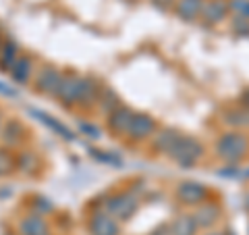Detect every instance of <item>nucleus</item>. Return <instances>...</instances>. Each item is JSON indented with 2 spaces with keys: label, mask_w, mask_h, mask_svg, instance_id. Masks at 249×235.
I'll list each match as a JSON object with an SVG mask.
<instances>
[{
  "label": "nucleus",
  "mask_w": 249,
  "mask_h": 235,
  "mask_svg": "<svg viewBox=\"0 0 249 235\" xmlns=\"http://www.w3.org/2000/svg\"><path fill=\"white\" fill-rule=\"evenodd\" d=\"M204 4H206V0H177L173 13L183 23H196L197 19H201Z\"/></svg>",
  "instance_id": "nucleus-18"
},
{
  "label": "nucleus",
  "mask_w": 249,
  "mask_h": 235,
  "mask_svg": "<svg viewBox=\"0 0 249 235\" xmlns=\"http://www.w3.org/2000/svg\"><path fill=\"white\" fill-rule=\"evenodd\" d=\"M31 213H36V215H42V216H48L50 213H54V204L46 198V196H34L31 198Z\"/></svg>",
  "instance_id": "nucleus-25"
},
{
  "label": "nucleus",
  "mask_w": 249,
  "mask_h": 235,
  "mask_svg": "<svg viewBox=\"0 0 249 235\" xmlns=\"http://www.w3.org/2000/svg\"><path fill=\"white\" fill-rule=\"evenodd\" d=\"M156 131H158V123H156L154 117H150L147 113H135L124 137H127V142H131V144H139V142L152 139Z\"/></svg>",
  "instance_id": "nucleus-6"
},
{
  "label": "nucleus",
  "mask_w": 249,
  "mask_h": 235,
  "mask_svg": "<svg viewBox=\"0 0 249 235\" xmlns=\"http://www.w3.org/2000/svg\"><path fill=\"white\" fill-rule=\"evenodd\" d=\"M175 4H177V0H152V6L154 9H158L160 13L175 11Z\"/></svg>",
  "instance_id": "nucleus-30"
},
{
  "label": "nucleus",
  "mask_w": 249,
  "mask_h": 235,
  "mask_svg": "<svg viewBox=\"0 0 249 235\" xmlns=\"http://www.w3.org/2000/svg\"><path fill=\"white\" fill-rule=\"evenodd\" d=\"M0 96H4V98H17V90H13L6 83L0 81Z\"/></svg>",
  "instance_id": "nucleus-31"
},
{
  "label": "nucleus",
  "mask_w": 249,
  "mask_h": 235,
  "mask_svg": "<svg viewBox=\"0 0 249 235\" xmlns=\"http://www.w3.org/2000/svg\"><path fill=\"white\" fill-rule=\"evenodd\" d=\"M229 11L232 15H243V17H249V0H229Z\"/></svg>",
  "instance_id": "nucleus-29"
},
{
  "label": "nucleus",
  "mask_w": 249,
  "mask_h": 235,
  "mask_svg": "<svg viewBox=\"0 0 249 235\" xmlns=\"http://www.w3.org/2000/svg\"><path fill=\"white\" fill-rule=\"evenodd\" d=\"M89 156H93L98 162H104V164H110V167H121L123 160L119 158L116 154H110V152H102V150H96V148H91L89 150Z\"/></svg>",
  "instance_id": "nucleus-26"
},
{
  "label": "nucleus",
  "mask_w": 249,
  "mask_h": 235,
  "mask_svg": "<svg viewBox=\"0 0 249 235\" xmlns=\"http://www.w3.org/2000/svg\"><path fill=\"white\" fill-rule=\"evenodd\" d=\"M204 144L199 142L197 137H191V136H181L177 139L175 148L170 150V160L177 162L178 167L183 169H191L204 158Z\"/></svg>",
  "instance_id": "nucleus-3"
},
{
  "label": "nucleus",
  "mask_w": 249,
  "mask_h": 235,
  "mask_svg": "<svg viewBox=\"0 0 249 235\" xmlns=\"http://www.w3.org/2000/svg\"><path fill=\"white\" fill-rule=\"evenodd\" d=\"M21 50L15 40H4L2 48H0V71L2 73H11V69L15 67V62L19 60Z\"/></svg>",
  "instance_id": "nucleus-20"
},
{
  "label": "nucleus",
  "mask_w": 249,
  "mask_h": 235,
  "mask_svg": "<svg viewBox=\"0 0 249 235\" xmlns=\"http://www.w3.org/2000/svg\"><path fill=\"white\" fill-rule=\"evenodd\" d=\"M0 127H2V119H0Z\"/></svg>",
  "instance_id": "nucleus-36"
},
{
  "label": "nucleus",
  "mask_w": 249,
  "mask_h": 235,
  "mask_svg": "<svg viewBox=\"0 0 249 235\" xmlns=\"http://www.w3.org/2000/svg\"><path fill=\"white\" fill-rule=\"evenodd\" d=\"M229 13V0H206L204 11H201V23L206 27H214L227 19Z\"/></svg>",
  "instance_id": "nucleus-13"
},
{
  "label": "nucleus",
  "mask_w": 249,
  "mask_h": 235,
  "mask_svg": "<svg viewBox=\"0 0 249 235\" xmlns=\"http://www.w3.org/2000/svg\"><path fill=\"white\" fill-rule=\"evenodd\" d=\"M247 152H249V137L241 131H229L218 137V142H216L218 158H222L229 164H235L241 158H245Z\"/></svg>",
  "instance_id": "nucleus-2"
},
{
  "label": "nucleus",
  "mask_w": 249,
  "mask_h": 235,
  "mask_svg": "<svg viewBox=\"0 0 249 235\" xmlns=\"http://www.w3.org/2000/svg\"><path fill=\"white\" fill-rule=\"evenodd\" d=\"M222 121L227 123L229 127H235V129L249 127V108H245L243 104L235 106V108H229V111L222 115Z\"/></svg>",
  "instance_id": "nucleus-21"
},
{
  "label": "nucleus",
  "mask_w": 249,
  "mask_h": 235,
  "mask_svg": "<svg viewBox=\"0 0 249 235\" xmlns=\"http://www.w3.org/2000/svg\"><path fill=\"white\" fill-rule=\"evenodd\" d=\"M231 29L235 36H249V17H243V15H235L231 21Z\"/></svg>",
  "instance_id": "nucleus-27"
},
{
  "label": "nucleus",
  "mask_w": 249,
  "mask_h": 235,
  "mask_svg": "<svg viewBox=\"0 0 249 235\" xmlns=\"http://www.w3.org/2000/svg\"><path fill=\"white\" fill-rule=\"evenodd\" d=\"M2 44H4V38H2V34H0V48H2Z\"/></svg>",
  "instance_id": "nucleus-35"
},
{
  "label": "nucleus",
  "mask_w": 249,
  "mask_h": 235,
  "mask_svg": "<svg viewBox=\"0 0 249 235\" xmlns=\"http://www.w3.org/2000/svg\"><path fill=\"white\" fill-rule=\"evenodd\" d=\"M150 235H170V229L166 231V227H162V229H158V231H152Z\"/></svg>",
  "instance_id": "nucleus-32"
},
{
  "label": "nucleus",
  "mask_w": 249,
  "mask_h": 235,
  "mask_svg": "<svg viewBox=\"0 0 249 235\" xmlns=\"http://www.w3.org/2000/svg\"><path fill=\"white\" fill-rule=\"evenodd\" d=\"M127 2H133V0H127Z\"/></svg>",
  "instance_id": "nucleus-37"
},
{
  "label": "nucleus",
  "mask_w": 249,
  "mask_h": 235,
  "mask_svg": "<svg viewBox=\"0 0 249 235\" xmlns=\"http://www.w3.org/2000/svg\"><path fill=\"white\" fill-rule=\"evenodd\" d=\"M17 231L19 235H50V223L42 215L29 213L19 221Z\"/></svg>",
  "instance_id": "nucleus-15"
},
{
  "label": "nucleus",
  "mask_w": 249,
  "mask_h": 235,
  "mask_svg": "<svg viewBox=\"0 0 249 235\" xmlns=\"http://www.w3.org/2000/svg\"><path fill=\"white\" fill-rule=\"evenodd\" d=\"M25 139H27V127L23 121L9 119L6 123H2V127H0V142L4 144V148L21 146Z\"/></svg>",
  "instance_id": "nucleus-10"
},
{
  "label": "nucleus",
  "mask_w": 249,
  "mask_h": 235,
  "mask_svg": "<svg viewBox=\"0 0 249 235\" xmlns=\"http://www.w3.org/2000/svg\"><path fill=\"white\" fill-rule=\"evenodd\" d=\"M81 81H83V75L73 71V69H67L62 73V79L56 92V100L60 102V106H65V108L77 106V98H79V92H81Z\"/></svg>",
  "instance_id": "nucleus-4"
},
{
  "label": "nucleus",
  "mask_w": 249,
  "mask_h": 235,
  "mask_svg": "<svg viewBox=\"0 0 249 235\" xmlns=\"http://www.w3.org/2000/svg\"><path fill=\"white\" fill-rule=\"evenodd\" d=\"M79 133L85 137H89V139H100L102 137V131H100L98 125H93L89 121H81L79 123Z\"/></svg>",
  "instance_id": "nucleus-28"
},
{
  "label": "nucleus",
  "mask_w": 249,
  "mask_h": 235,
  "mask_svg": "<svg viewBox=\"0 0 249 235\" xmlns=\"http://www.w3.org/2000/svg\"><path fill=\"white\" fill-rule=\"evenodd\" d=\"M15 158H17V171L21 175L36 177L42 171L40 154H37L36 150H31V148H23V150H19L17 154H15Z\"/></svg>",
  "instance_id": "nucleus-14"
},
{
  "label": "nucleus",
  "mask_w": 249,
  "mask_h": 235,
  "mask_svg": "<svg viewBox=\"0 0 249 235\" xmlns=\"http://www.w3.org/2000/svg\"><path fill=\"white\" fill-rule=\"evenodd\" d=\"M220 215L222 210L220 206L216 204V202H204V204H199L196 210L191 213L193 221H196L197 227H201V229H208V227H214L218 221H220Z\"/></svg>",
  "instance_id": "nucleus-16"
},
{
  "label": "nucleus",
  "mask_w": 249,
  "mask_h": 235,
  "mask_svg": "<svg viewBox=\"0 0 249 235\" xmlns=\"http://www.w3.org/2000/svg\"><path fill=\"white\" fill-rule=\"evenodd\" d=\"M102 83H100L96 77L91 75H83V81H81V92H79V98H77V106L81 113H89L93 106H98V100H100V94H102Z\"/></svg>",
  "instance_id": "nucleus-9"
},
{
  "label": "nucleus",
  "mask_w": 249,
  "mask_h": 235,
  "mask_svg": "<svg viewBox=\"0 0 249 235\" xmlns=\"http://www.w3.org/2000/svg\"><path fill=\"white\" fill-rule=\"evenodd\" d=\"M168 229H170V235H196V231L199 227L196 225L191 215H181L170 223Z\"/></svg>",
  "instance_id": "nucleus-23"
},
{
  "label": "nucleus",
  "mask_w": 249,
  "mask_h": 235,
  "mask_svg": "<svg viewBox=\"0 0 249 235\" xmlns=\"http://www.w3.org/2000/svg\"><path fill=\"white\" fill-rule=\"evenodd\" d=\"M241 104H243L245 108H249V90L243 94V102H241Z\"/></svg>",
  "instance_id": "nucleus-33"
},
{
  "label": "nucleus",
  "mask_w": 249,
  "mask_h": 235,
  "mask_svg": "<svg viewBox=\"0 0 249 235\" xmlns=\"http://www.w3.org/2000/svg\"><path fill=\"white\" fill-rule=\"evenodd\" d=\"M17 171V158L9 148H0V179L9 177L11 173Z\"/></svg>",
  "instance_id": "nucleus-24"
},
{
  "label": "nucleus",
  "mask_w": 249,
  "mask_h": 235,
  "mask_svg": "<svg viewBox=\"0 0 249 235\" xmlns=\"http://www.w3.org/2000/svg\"><path fill=\"white\" fill-rule=\"evenodd\" d=\"M88 231L89 235H121V223L106 210L96 208L89 216Z\"/></svg>",
  "instance_id": "nucleus-8"
},
{
  "label": "nucleus",
  "mask_w": 249,
  "mask_h": 235,
  "mask_svg": "<svg viewBox=\"0 0 249 235\" xmlns=\"http://www.w3.org/2000/svg\"><path fill=\"white\" fill-rule=\"evenodd\" d=\"M139 208V198L131 192H112L106 196V202L102 204V210H106L108 215H112L119 223H127L133 218V215L137 213Z\"/></svg>",
  "instance_id": "nucleus-1"
},
{
  "label": "nucleus",
  "mask_w": 249,
  "mask_h": 235,
  "mask_svg": "<svg viewBox=\"0 0 249 235\" xmlns=\"http://www.w3.org/2000/svg\"><path fill=\"white\" fill-rule=\"evenodd\" d=\"M206 235H224V233H220V231H212V233H206Z\"/></svg>",
  "instance_id": "nucleus-34"
},
{
  "label": "nucleus",
  "mask_w": 249,
  "mask_h": 235,
  "mask_svg": "<svg viewBox=\"0 0 249 235\" xmlns=\"http://www.w3.org/2000/svg\"><path fill=\"white\" fill-rule=\"evenodd\" d=\"M181 137V133H178L177 129H173V127H162V129H158L152 136V139H150V148H152V152L154 154H170V150L175 148V144H177V139Z\"/></svg>",
  "instance_id": "nucleus-12"
},
{
  "label": "nucleus",
  "mask_w": 249,
  "mask_h": 235,
  "mask_svg": "<svg viewBox=\"0 0 249 235\" xmlns=\"http://www.w3.org/2000/svg\"><path fill=\"white\" fill-rule=\"evenodd\" d=\"M29 113H31V117H36L37 121H42V123L46 125V127H50L54 133H56V136H60L62 139H65V142H75V139H77V136H75V133H73L71 129L67 127L65 123H60L58 119H54V117H50L48 113L36 111V108H31Z\"/></svg>",
  "instance_id": "nucleus-19"
},
{
  "label": "nucleus",
  "mask_w": 249,
  "mask_h": 235,
  "mask_svg": "<svg viewBox=\"0 0 249 235\" xmlns=\"http://www.w3.org/2000/svg\"><path fill=\"white\" fill-rule=\"evenodd\" d=\"M36 60L34 57H29V54H21L19 60L15 62V67L11 69V79L19 85H27L31 79L36 77Z\"/></svg>",
  "instance_id": "nucleus-17"
},
{
  "label": "nucleus",
  "mask_w": 249,
  "mask_h": 235,
  "mask_svg": "<svg viewBox=\"0 0 249 235\" xmlns=\"http://www.w3.org/2000/svg\"><path fill=\"white\" fill-rule=\"evenodd\" d=\"M208 196H210V190L199 181H181L175 190V198L183 206H191V208H197L199 204L208 202Z\"/></svg>",
  "instance_id": "nucleus-7"
},
{
  "label": "nucleus",
  "mask_w": 249,
  "mask_h": 235,
  "mask_svg": "<svg viewBox=\"0 0 249 235\" xmlns=\"http://www.w3.org/2000/svg\"><path fill=\"white\" fill-rule=\"evenodd\" d=\"M62 69H58L56 65H44L37 69V73L34 77V90L42 96H48V98H56V92H58V85L62 79Z\"/></svg>",
  "instance_id": "nucleus-5"
},
{
  "label": "nucleus",
  "mask_w": 249,
  "mask_h": 235,
  "mask_svg": "<svg viewBox=\"0 0 249 235\" xmlns=\"http://www.w3.org/2000/svg\"><path fill=\"white\" fill-rule=\"evenodd\" d=\"M133 111H131L129 106H124L121 104L116 111H112L110 115L106 117V127L108 131L112 133L114 137H123V136H127V129H129V125L131 121H133Z\"/></svg>",
  "instance_id": "nucleus-11"
},
{
  "label": "nucleus",
  "mask_w": 249,
  "mask_h": 235,
  "mask_svg": "<svg viewBox=\"0 0 249 235\" xmlns=\"http://www.w3.org/2000/svg\"><path fill=\"white\" fill-rule=\"evenodd\" d=\"M123 102H121V98H119V94H116L112 88H104L102 94H100V100H98V111L102 113V115H110L112 111H116Z\"/></svg>",
  "instance_id": "nucleus-22"
}]
</instances>
